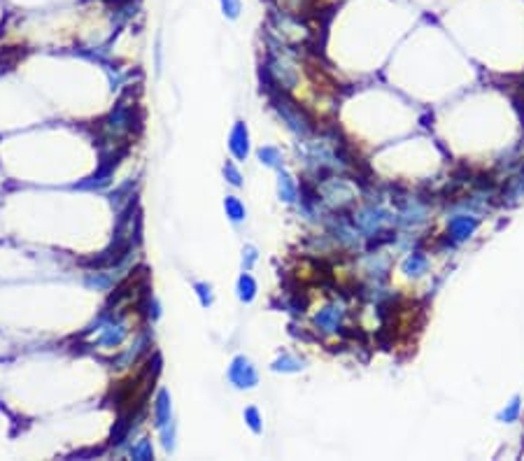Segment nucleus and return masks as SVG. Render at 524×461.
<instances>
[{
    "mask_svg": "<svg viewBox=\"0 0 524 461\" xmlns=\"http://www.w3.org/2000/svg\"><path fill=\"white\" fill-rule=\"evenodd\" d=\"M476 228H478V221L473 217H454L450 221V235L454 240H466Z\"/></svg>",
    "mask_w": 524,
    "mask_h": 461,
    "instance_id": "1",
    "label": "nucleus"
},
{
    "mask_svg": "<svg viewBox=\"0 0 524 461\" xmlns=\"http://www.w3.org/2000/svg\"><path fill=\"white\" fill-rule=\"evenodd\" d=\"M518 413H520V398H513V401H510V406L501 413V420H503V422H513L515 417H518Z\"/></svg>",
    "mask_w": 524,
    "mask_h": 461,
    "instance_id": "2",
    "label": "nucleus"
},
{
    "mask_svg": "<svg viewBox=\"0 0 524 461\" xmlns=\"http://www.w3.org/2000/svg\"><path fill=\"white\" fill-rule=\"evenodd\" d=\"M424 266H426V261H424V256H412V259L408 261V270H415V275H419V272L417 270H424Z\"/></svg>",
    "mask_w": 524,
    "mask_h": 461,
    "instance_id": "3",
    "label": "nucleus"
}]
</instances>
